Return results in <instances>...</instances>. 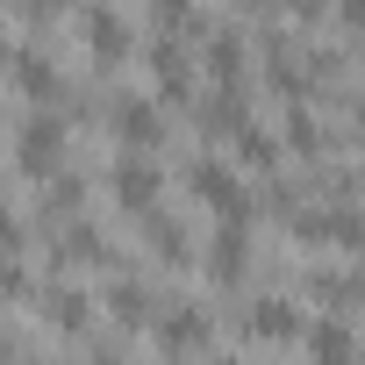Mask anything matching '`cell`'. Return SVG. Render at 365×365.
Wrapping results in <instances>:
<instances>
[{
  "label": "cell",
  "instance_id": "cell-1",
  "mask_svg": "<svg viewBox=\"0 0 365 365\" xmlns=\"http://www.w3.org/2000/svg\"><path fill=\"white\" fill-rule=\"evenodd\" d=\"M15 165L29 179H58V165H65V122L51 108H36V115L15 122Z\"/></svg>",
  "mask_w": 365,
  "mask_h": 365
},
{
  "label": "cell",
  "instance_id": "cell-2",
  "mask_svg": "<svg viewBox=\"0 0 365 365\" xmlns=\"http://www.w3.org/2000/svg\"><path fill=\"white\" fill-rule=\"evenodd\" d=\"M108 129H115V143H122V150H136V158L165 143V115H158V101H150V93H122V101H115V115H108Z\"/></svg>",
  "mask_w": 365,
  "mask_h": 365
},
{
  "label": "cell",
  "instance_id": "cell-3",
  "mask_svg": "<svg viewBox=\"0 0 365 365\" xmlns=\"http://www.w3.org/2000/svg\"><path fill=\"white\" fill-rule=\"evenodd\" d=\"M187 187H194L222 222H244V179H237L222 158H194V165H187Z\"/></svg>",
  "mask_w": 365,
  "mask_h": 365
},
{
  "label": "cell",
  "instance_id": "cell-4",
  "mask_svg": "<svg viewBox=\"0 0 365 365\" xmlns=\"http://www.w3.org/2000/svg\"><path fill=\"white\" fill-rule=\"evenodd\" d=\"M108 187H115V201H122V208L150 215V208H158V165H150V158H136V150H122V165H115Z\"/></svg>",
  "mask_w": 365,
  "mask_h": 365
},
{
  "label": "cell",
  "instance_id": "cell-5",
  "mask_svg": "<svg viewBox=\"0 0 365 365\" xmlns=\"http://www.w3.org/2000/svg\"><path fill=\"white\" fill-rule=\"evenodd\" d=\"M158 344H165L172 358H187V351H201V344H208V315H201L194 301H179V308H165V315H158Z\"/></svg>",
  "mask_w": 365,
  "mask_h": 365
},
{
  "label": "cell",
  "instance_id": "cell-6",
  "mask_svg": "<svg viewBox=\"0 0 365 365\" xmlns=\"http://www.w3.org/2000/svg\"><path fill=\"white\" fill-rule=\"evenodd\" d=\"M15 86H22L36 108H51V101H58V65H51L36 43H22V51H15Z\"/></svg>",
  "mask_w": 365,
  "mask_h": 365
},
{
  "label": "cell",
  "instance_id": "cell-7",
  "mask_svg": "<svg viewBox=\"0 0 365 365\" xmlns=\"http://www.w3.org/2000/svg\"><path fill=\"white\" fill-rule=\"evenodd\" d=\"M308 358H315V365H351V358H358L351 322H344V315H322V322L308 329Z\"/></svg>",
  "mask_w": 365,
  "mask_h": 365
},
{
  "label": "cell",
  "instance_id": "cell-8",
  "mask_svg": "<svg viewBox=\"0 0 365 365\" xmlns=\"http://www.w3.org/2000/svg\"><path fill=\"white\" fill-rule=\"evenodd\" d=\"M79 29H86V51H93V58H122V51H129V22L108 15V8H86Z\"/></svg>",
  "mask_w": 365,
  "mask_h": 365
},
{
  "label": "cell",
  "instance_id": "cell-9",
  "mask_svg": "<svg viewBox=\"0 0 365 365\" xmlns=\"http://www.w3.org/2000/svg\"><path fill=\"white\" fill-rule=\"evenodd\" d=\"M301 329V308L294 301H279V294H265V301H251V336H265V344H279V336H294Z\"/></svg>",
  "mask_w": 365,
  "mask_h": 365
},
{
  "label": "cell",
  "instance_id": "cell-10",
  "mask_svg": "<svg viewBox=\"0 0 365 365\" xmlns=\"http://www.w3.org/2000/svg\"><path fill=\"white\" fill-rule=\"evenodd\" d=\"M244 258H251L244 230H222V237L208 244V272H215V279H237V272H244Z\"/></svg>",
  "mask_w": 365,
  "mask_h": 365
},
{
  "label": "cell",
  "instance_id": "cell-11",
  "mask_svg": "<svg viewBox=\"0 0 365 365\" xmlns=\"http://www.w3.org/2000/svg\"><path fill=\"white\" fill-rule=\"evenodd\" d=\"M86 315H93V308H86L79 287H51V322H58V329H86Z\"/></svg>",
  "mask_w": 365,
  "mask_h": 365
},
{
  "label": "cell",
  "instance_id": "cell-12",
  "mask_svg": "<svg viewBox=\"0 0 365 365\" xmlns=\"http://www.w3.org/2000/svg\"><path fill=\"white\" fill-rule=\"evenodd\" d=\"M108 308H115L122 322H136V315H143L150 301H143V287H136V279H115V287H108Z\"/></svg>",
  "mask_w": 365,
  "mask_h": 365
},
{
  "label": "cell",
  "instance_id": "cell-13",
  "mask_svg": "<svg viewBox=\"0 0 365 365\" xmlns=\"http://www.w3.org/2000/svg\"><path fill=\"white\" fill-rule=\"evenodd\" d=\"M58 8H65V0H15V15H29V22H51Z\"/></svg>",
  "mask_w": 365,
  "mask_h": 365
},
{
  "label": "cell",
  "instance_id": "cell-14",
  "mask_svg": "<svg viewBox=\"0 0 365 365\" xmlns=\"http://www.w3.org/2000/svg\"><path fill=\"white\" fill-rule=\"evenodd\" d=\"M336 15H344V29H358V36H365V0H336Z\"/></svg>",
  "mask_w": 365,
  "mask_h": 365
},
{
  "label": "cell",
  "instance_id": "cell-15",
  "mask_svg": "<svg viewBox=\"0 0 365 365\" xmlns=\"http://www.w3.org/2000/svg\"><path fill=\"white\" fill-rule=\"evenodd\" d=\"M215 365H237V358H215Z\"/></svg>",
  "mask_w": 365,
  "mask_h": 365
},
{
  "label": "cell",
  "instance_id": "cell-16",
  "mask_svg": "<svg viewBox=\"0 0 365 365\" xmlns=\"http://www.w3.org/2000/svg\"><path fill=\"white\" fill-rule=\"evenodd\" d=\"M15 365H36V358H15Z\"/></svg>",
  "mask_w": 365,
  "mask_h": 365
},
{
  "label": "cell",
  "instance_id": "cell-17",
  "mask_svg": "<svg viewBox=\"0 0 365 365\" xmlns=\"http://www.w3.org/2000/svg\"><path fill=\"white\" fill-rule=\"evenodd\" d=\"M244 8H258V0H244Z\"/></svg>",
  "mask_w": 365,
  "mask_h": 365
},
{
  "label": "cell",
  "instance_id": "cell-18",
  "mask_svg": "<svg viewBox=\"0 0 365 365\" xmlns=\"http://www.w3.org/2000/svg\"><path fill=\"white\" fill-rule=\"evenodd\" d=\"M101 365H115V358H101Z\"/></svg>",
  "mask_w": 365,
  "mask_h": 365
}]
</instances>
